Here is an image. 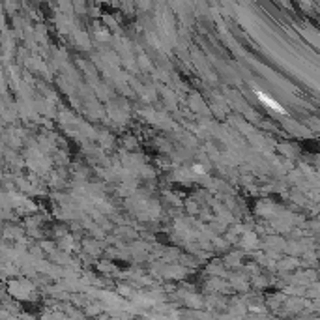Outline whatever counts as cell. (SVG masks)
Wrapping results in <instances>:
<instances>
[{
	"mask_svg": "<svg viewBox=\"0 0 320 320\" xmlns=\"http://www.w3.org/2000/svg\"><path fill=\"white\" fill-rule=\"evenodd\" d=\"M259 97H260V99H262V101H264V103H266V105H270V107H273V109H275V110H277V112H285V110H283V109H281V105H277V103H275V101H272V99H268V97H266V96H264V94H260V92H259Z\"/></svg>",
	"mask_w": 320,
	"mask_h": 320,
	"instance_id": "obj_1",
	"label": "cell"
},
{
	"mask_svg": "<svg viewBox=\"0 0 320 320\" xmlns=\"http://www.w3.org/2000/svg\"><path fill=\"white\" fill-rule=\"evenodd\" d=\"M193 170H195L197 174H204V172H206V170H204V169H202L201 165H195V167H193Z\"/></svg>",
	"mask_w": 320,
	"mask_h": 320,
	"instance_id": "obj_2",
	"label": "cell"
}]
</instances>
